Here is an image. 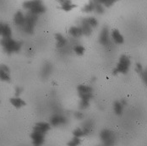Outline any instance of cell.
Wrapping results in <instances>:
<instances>
[{"label": "cell", "mask_w": 147, "mask_h": 146, "mask_svg": "<svg viewBox=\"0 0 147 146\" xmlns=\"http://www.w3.org/2000/svg\"><path fill=\"white\" fill-rule=\"evenodd\" d=\"M22 44L23 43L21 42L15 41L11 37L3 38L0 41V45L2 46L3 52L8 55H11L13 53H18L21 50Z\"/></svg>", "instance_id": "cell-1"}, {"label": "cell", "mask_w": 147, "mask_h": 146, "mask_svg": "<svg viewBox=\"0 0 147 146\" xmlns=\"http://www.w3.org/2000/svg\"><path fill=\"white\" fill-rule=\"evenodd\" d=\"M22 6L24 9L37 15H42L47 11L42 0H27L23 3Z\"/></svg>", "instance_id": "cell-2"}, {"label": "cell", "mask_w": 147, "mask_h": 146, "mask_svg": "<svg viewBox=\"0 0 147 146\" xmlns=\"http://www.w3.org/2000/svg\"><path fill=\"white\" fill-rule=\"evenodd\" d=\"M37 20H38V15L30 13V12H27L26 15L25 23L20 29L24 32H26V34H29V35L33 34Z\"/></svg>", "instance_id": "cell-3"}, {"label": "cell", "mask_w": 147, "mask_h": 146, "mask_svg": "<svg viewBox=\"0 0 147 146\" xmlns=\"http://www.w3.org/2000/svg\"><path fill=\"white\" fill-rule=\"evenodd\" d=\"M130 64H131V62H130V59L128 56L121 55V57L119 58V60H118L117 67L113 70V74L117 75L118 73H123V74L127 73L129 70Z\"/></svg>", "instance_id": "cell-4"}, {"label": "cell", "mask_w": 147, "mask_h": 146, "mask_svg": "<svg viewBox=\"0 0 147 146\" xmlns=\"http://www.w3.org/2000/svg\"><path fill=\"white\" fill-rule=\"evenodd\" d=\"M77 90L80 97V100L90 101L93 97V89L88 85H79L77 87Z\"/></svg>", "instance_id": "cell-5"}, {"label": "cell", "mask_w": 147, "mask_h": 146, "mask_svg": "<svg viewBox=\"0 0 147 146\" xmlns=\"http://www.w3.org/2000/svg\"><path fill=\"white\" fill-rule=\"evenodd\" d=\"M100 138L105 145H112L115 143V135L112 131L104 129L100 133Z\"/></svg>", "instance_id": "cell-6"}, {"label": "cell", "mask_w": 147, "mask_h": 146, "mask_svg": "<svg viewBox=\"0 0 147 146\" xmlns=\"http://www.w3.org/2000/svg\"><path fill=\"white\" fill-rule=\"evenodd\" d=\"M30 138L32 139V144L34 145H42L45 141V134L40 132L34 131L30 134Z\"/></svg>", "instance_id": "cell-7"}, {"label": "cell", "mask_w": 147, "mask_h": 146, "mask_svg": "<svg viewBox=\"0 0 147 146\" xmlns=\"http://www.w3.org/2000/svg\"><path fill=\"white\" fill-rule=\"evenodd\" d=\"M0 80L4 82H10V69L5 64H0Z\"/></svg>", "instance_id": "cell-8"}, {"label": "cell", "mask_w": 147, "mask_h": 146, "mask_svg": "<svg viewBox=\"0 0 147 146\" xmlns=\"http://www.w3.org/2000/svg\"><path fill=\"white\" fill-rule=\"evenodd\" d=\"M11 36L12 30L10 26L7 23L0 21V36H3V38H8L11 37Z\"/></svg>", "instance_id": "cell-9"}, {"label": "cell", "mask_w": 147, "mask_h": 146, "mask_svg": "<svg viewBox=\"0 0 147 146\" xmlns=\"http://www.w3.org/2000/svg\"><path fill=\"white\" fill-rule=\"evenodd\" d=\"M50 122L51 125L53 127H58V126H61V125H64L67 123V119L66 117L61 115H54L51 117L50 119Z\"/></svg>", "instance_id": "cell-10"}, {"label": "cell", "mask_w": 147, "mask_h": 146, "mask_svg": "<svg viewBox=\"0 0 147 146\" xmlns=\"http://www.w3.org/2000/svg\"><path fill=\"white\" fill-rule=\"evenodd\" d=\"M99 42L102 45H107L110 42V39H109V30L107 26H104L100 33L99 36Z\"/></svg>", "instance_id": "cell-11"}, {"label": "cell", "mask_w": 147, "mask_h": 146, "mask_svg": "<svg viewBox=\"0 0 147 146\" xmlns=\"http://www.w3.org/2000/svg\"><path fill=\"white\" fill-rule=\"evenodd\" d=\"M51 129V126L48 122H37L35 124L34 128H33V130L34 131H37L42 133H44L46 134L47 132L50 130Z\"/></svg>", "instance_id": "cell-12"}, {"label": "cell", "mask_w": 147, "mask_h": 146, "mask_svg": "<svg viewBox=\"0 0 147 146\" xmlns=\"http://www.w3.org/2000/svg\"><path fill=\"white\" fill-rule=\"evenodd\" d=\"M25 20H26V15H24L21 11H17L14 15V22L20 28L23 26Z\"/></svg>", "instance_id": "cell-13"}, {"label": "cell", "mask_w": 147, "mask_h": 146, "mask_svg": "<svg viewBox=\"0 0 147 146\" xmlns=\"http://www.w3.org/2000/svg\"><path fill=\"white\" fill-rule=\"evenodd\" d=\"M60 8H61V9H63V11L69 12V11H71L72 9H74V8H76V5L74 4L70 0H64L63 2H62V3H60Z\"/></svg>", "instance_id": "cell-14"}, {"label": "cell", "mask_w": 147, "mask_h": 146, "mask_svg": "<svg viewBox=\"0 0 147 146\" xmlns=\"http://www.w3.org/2000/svg\"><path fill=\"white\" fill-rule=\"evenodd\" d=\"M80 27L82 29L83 35H85V36H90V34L92 33V29L93 28L87 23V21L86 20V19H83L81 20Z\"/></svg>", "instance_id": "cell-15"}, {"label": "cell", "mask_w": 147, "mask_h": 146, "mask_svg": "<svg viewBox=\"0 0 147 146\" xmlns=\"http://www.w3.org/2000/svg\"><path fill=\"white\" fill-rule=\"evenodd\" d=\"M113 41L118 44H123L124 42V38L123 36H122V34L119 32V30L117 29H114L112 31V34H111Z\"/></svg>", "instance_id": "cell-16"}, {"label": "cell", "mask_w": 147, "mask_h": 146, "mask_svg": "<svg viewBox=\"0 0 147 146\" xmlns=\"http://www.w3.org/2000/svg\"><path fill=\"white\" fill-rule=\"evenodd\" d=\"M10 103L17 109H20L22 106H25L26 105V102L24 100H22L21 98H20L19 96H15V97H13V98H10Z\"/></svg>", "instance_id": "cell-17"}, {"label": "cell", "mask_w": 147, "mask_h": 146, "mask_svg": "<svg viewBox=\"0 0 147 146\" xmlns=\"http://www.w3.org/2000/svg\"><path fill=\"white\" fill-rule=\"evenodd\" d=\"M69 33L74 38H79L83 35L82 29L80 26H72L69 30Z\"/></svg>", "instance_id": "cell-18"}, {"label": "cell", "mask_w": 147, "mask_h": 146, "mask_svg": "<svg viewBox=\"0 0 147 146\" xmlns=\"http://www.w3.org/2000/svg\"><path fill=\"white\" fill-rule=\"evenodd\" d=\"M55 39L57 41V47L58 48H62L63 47L66 43H67V39L61 34H56L55 35Z\"/></svg>", "instance_id": "cell-19"}, {"label": "cell", "mask_w": 147, "mask_h": 146, "mask_svg": "<svg viewBox=\"0 0 147 146\" xmlns=\"http://www.w3.org/2000/svg\"><path fill=\"white\" fill-rule=\"evenodd\" d=\"M95 6H96L95 2H94L93 0H90L88 3H87L86 5H85V7L82 9V11L85 12V13H90V12H93V11H95Z\"/></svg>", "instance_id": "cell-20"}, {"label": "cell", "mask_w": 147, "mask_h": 146, "mask_svg": "<svg viewBox=\"0 0 147 146\" xmlns=\"http://www.w3.org/2000/svg\"><path fill=\"white\" fill-rule=\"evenodd\" d=\"M123 105L122 104L121 102H115L113 104V109H114V112L120 116L123 114Z\"/></svg>", "instance_id": "cell-21"}, {"label": "cell", "mask_w": 147, "mask_h": 146, "mask_svg": "<svg viewBox=\"0 0 147 146\" xmlns=\"http://www.w3.org/2000/svg\"><path fill=\"white\" fill-rule=\"evenodd\" d=\"M74 52L79 55V56H82L84 53H85V51H86V48L83 46H80V45H78V46H75L74 47Z\"/></svg>", "instance_id": "cell-22"}, {"label": "cell", "mask_w": 147, "mask_h": 146, "mask_svg": "<svg viewBox=\"0 0 147 146\" xmlns=\"http://www.w3.org/2000/svg\"><path fill=\"white\" fill-rule=\"evenodd\" d=\"M86 20L87 21L89 25L92 27V28H96L97 26H98V21L96 20V18L94 17H88V18H86Z\"/></svg>", "instance_id": "cell-23"}, {"label": "cell", "mask_w": 147, "mask_h": 146, "mask_svg": "<svg viewBox=\"0 0 147 146\" xmlns=\"http://www.w3.org/2000/svg\"><path fill=\"white\" fill-rule=\"evenodd\" d=\"M81 143V140H80V138L79 137H75L74 136V138L68 143V145L69 146H77L79 145H80Z\"/></svg>", "instance_id": "cell-24"}, {"label": "cell", "mask_w": 147, "mask_h": 146, "mask_svg": "<svg viewBox=\"0 0 147 146\" xmlns=\"http://www.w3.org/2000/svg\"><path fill=\"white\" fill-rule=\"evenodd\" d=\"M80 110H86L90 106V101L87 100H80Z\"/></svg>", "instance_id": "cell-25"}, {"label": "cell", "mask_w": 147, "mask_h": 146, "mask_svg": "<svg viewBox=\"0 0 147 146\" xmlns=\"http://www.w3.org/2000/svg\"><path fill=\"white\" fill-rule=\"evenodd\" d=\"M95 4H96V6H95V11L97 14H101V15L103 14L104 13V8H103L102 4V3H96V2H95Z\"/></svg>", "instance_id": "cell-26"}, {"label": "cell", "mask_w": 147, "mask_h": 146, "mask_svg": "<svg viewBox=\"0 0 147 146\" xmlns=\"http://www.w3.org/2000/svg\"><path fill=\"white\" fill-rule=\"evenodd\" d=\"M73 134H74V136H75V137H79V138H81V137L86 136V134H85V133H84V131H83V129H76L73 132Z\"/></svg>", "instance_id": "cell-27"}, {"label": "cell", "mask_w": 147, "mask_h": 146, "mask_svg": "<svg viewBox=\"0 0 147 146\" xmlns=\"http://www.w3.org/2000/svg\"><path fill=\"white\" fill-rule=\"evenodd\" d=\"M119 0H103V3L105 7L107 8H110L111 6H113L115 3H117Z\"/></svg>", "instance_id": "cell-28"}, {"label": "cell", "mask_w": 147, "mask_h": 146, "mask_svg": "<svg viewBox=\"0 0 147 146\" xmlns=\"http://www.w3.org/2000/svg\"><path fill=\"white\" fill-rule=\"evenodd\" d=\"M140 75H141L142 80L144 81V83H145V84L147 85V68L145 69V70H143V71H142V73H140Z\"/></svg>", "instance_id": "cell-29"}, {"label": "cell", "mask_w": 147, "mask_h": 146, "mask_svg": "<svg viewBox=\"0 0 147 146\" xmlns=\"http://www.w3.org/2000/svg\"><path fill=\"white\" fill-rule=\"evenodd\" d=\"M135 69H136V72L138 73H140V74L142 73V71L144 70V69H143V67H142V65H141V63H136Z\"/></svg>", "instance_id": "cell-30"}, {"label": "cell", "mask_w": 147, "mask_h": 146, "mask_svg": "<svg viewBox=\"0 0 147 146\" xmlns=\"http://www.w3.org/2000/svg\"><path fill=\"white\" fill-rule=\"evenodd\" d=\"M23 90H24L23 88L20 87V86H17V87L15 88V96H20L22 94Z\"/></svg>", "instance_id": "cell-31"}, {"label": "cell", "mask_w": 147, "mask_h": 146, "mask_svg": "<svg viewBox=\"0 0 147 146\" xmlns=\"http://www.w3.org/2000/svg\"><path fill=\"white\" fill-rule=\"evenodd\" d=\"M74 117L76 118V119H79V120H80V119H82L84 116H83V113L82 112H74Z\"/></svg>", "instance_id": "cell-32"}, {"label": "cell", "mask_w": 147, "mask_h": 146, "mask_svg": "<svg viewBox=\"0 0 147 146\" xmlns=\"http://www.w3.org/2000/svg\"><path fill=\"white\" fill-rule=\"evenodd\" d=\"M120 102H122V104H123V106H125V105H127V102H126V101H125L124 99H123V100H121Z\"/></svg>", "instance_id": "cell-33"}, {"label": "cell", "mask_w": 147, "mask_h": 146, "mask_svg": "<svg viewBox=\"0 0 147 146\" xmlns=\"http://www.w3.org/2000/svg\"><path fill=\"white\" fill-rule=\"evenodd\" d=\"M96 3H102V4L103 3V0H94Z\"/></svg>", "instance_id": "cell-34"}, {"label": "cell", "mask_w": 147, "mask_h": 146, "mask_svg": "<svg viewBox=\"0 0 147 146\" xmlns=\"http://www.w3.org/2000/svg\"><path fill=\"white\" fill-rule=\"evenodd\" d=\"M63 1H64V0H58V2H59L60 3H61L62 2H63Z\"/></svg>", "instance_id": "cell-35"}, {"label": "cell", "mask_w": 147, "mask_h": 146, "mask_svg": "<svg viewBox=\"0 0 147 146\" xmlns=\"http://www.w3.org/2000/svg\"><path fill=\"white\" fill-rule=\"evenodd\" d=\"M0 102H1V100H0Z\"/></svg>", "instance_id": "cell-36"}]
</instances>
